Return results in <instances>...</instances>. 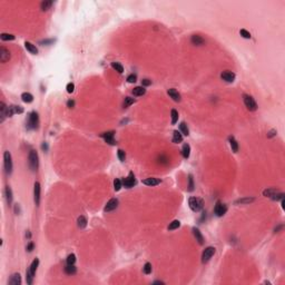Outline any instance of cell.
I'll return each instance as SVG.
<instances>
[{
	"instance_id": "1",
	"label": "cell",
	"mask_w": 285,
	"mask_h": 285,
	"mask_svg": "<svg viewBox=\"0 0 285 285\" xmlns=\"http://www.w3.org/2000/svg\"><path fill=\"white\" fill-rule=\"evenodd\" d=\"M38 265H39V260H38V258H35L34 261H33V263H31V265H30L29 269L26 272V281H27V284H29V285L33 284L35 274H36V271H37Z\"/></svg>"
},
{
	"instance_id": "2",
	"label": "cell",
	"mask_w": 285,
	"mask_h": 285,
	"mask_svg": "<svg viewBox=\"0 0 285 285\" xmlns=\"http://www.w3.org/2000/svg\"><path fill=\"white\" fill-rule=\"evenodd\" d=\"M188 205H190V209L193 212H199V211L203 209L204 202H203V199L198 198V197H190L188 199Z\"/></svg>"
},
{
	"instance_id": "3",
	"label": "cell",
	"mask_w": 285,
	"mask_h": 285,
	"mask_svg": "<svg viewBox=\"0 0 285 285\" xmlns=\"http://www.w3.org/2000/svg\"><path fill=\"white\" fill-rule=\"evenodd\" d=\"M29 129H37L39 126V117H38V114L36 112H33L29 114L28 117V124H27Z\"/></svg>"
},
{
	"instance_id": "4",
	"label": "cell",
	"mask_w": 285,
	"mask_h": 285,
	"mask_svg": "<svg viewBox=\"0 0 285 285\" xmlns=\"http://www.w3.org/2000/svg\"><path fill=\"white\" fill-rule=\"evenodd\" d=\"M29 166H30V168H31V170L33 172H35V170H37V168H38V154H37V151H30V153H29Z\"/></svg>"
},
{
	"instance_id": "5",
	"label": "cell",
	"mask_w": 285,
	"mask_h": 285,
	"mask_svg": "<svg viewBox=\"0 0 285 285\" xmlns=\"http://www.w3.org/2000/svg\"><path fill=\"white\" fill-rule=\"evenodd\" d=\"M4 166H5V170L7 174H11L12 172V161H11V155L9 151H5L4 153Z\"/></svg>"
},
{
	"instance_id": "6",
	"label": "cell",
	"mask_w": 285,
	"mask_h": 285,
	"mask_svg": "<svg viewBox=\"0 0 285 285\" xmlns=\"http://www.w3.org/2000/svg\"><path fill=\"white\" fill-rule=\"evenodd\" d=\"M243 98H244V104H245V106L247 107V109H250L251 112L256 110V109H257V104H256V101L254 100V98H253L252 96L244 95V96H243Z\"/></svg>"
},
{
	"instance_id": "7",
	"label": "cell",
	"mask_w": 285,
	"mask_h": 285,
	"mask_svg": "<svg viewBox=\"0 0 285 285\" xmlns=\"http://www.w3.org/2000/svg\"><path fill=\"white\" fill-rule=\"evenodd\" d=\"M214 254H215V247H213V246H208V247H206V248L204 250V252H203V254H202V262L207 263L211 258H212Z\"/></svg>"
},
{
	"instance_id": "8",
	"label": "cell",
	"mask_w": 285,
	"mask_h": 285,
	"mask_svg": "<svg viewBox=\"0 0 285 285\" xmlns=\"http://www.w3.org/2000/svg\"><path fill=\"white\" fill-rule=\"evenodd\" d=\"M100 136L105 139V141H106L107 144H109V145H116L115 132H112V130H110V132H106V133H103Z\"/></svg>"
},
{
	"instance_id": "9",
	"label": "cell",
	"mask_w": 285,
	"mask_h": 285,
	"mask_svg": "<svg viewBox=\"0 0 285 285\" xmlns=\"http://www.w3.org/2000/svg\"><path fill=\"white\" fill-rule=\"evenodd\" d=\"M226 211H227V206L225 204H223V203H221V202H217L215 207H214V213L216 214V216H218V217L223 216L224 214L226 213Z\"/></svg>"
},
{
	"instance_id": "10",
	"label": "cell",
	"mask_w": 285,
	"mask_h": 285,
	"mask_svg": "<svg viewBox=\"0 0 285 285\" xmlns=\"http://www.w3.org/2000/svg\"><path fill=\"white\" fill-rule=\"evenodd\" d=\"M122 184H123L126 188H132V187L136 184V179H135L134 173H132V172H130V173H129V175H128V177H126V178L123 179Z\"/></svg>"
},
{
	"instance_id": "11",
	"label": "cell",
	"mask_w": 285,
	"mask_h": 285,
	"mask_svg": "<svg viewBox=\"0 0 285 285\" xmlns=\"http://www.w3.org/2000/svg\"><path fill=\"white\" fill-rule=\"evenodd\" d=\"M9 59H10V51L5 48L4 46H1L0 47V62H7Z\"/></svg>"
},
{
	"instance_id": "12",
	"label": "cell",
	"mask_w": 285,
	"mask_h": 285,
	"mask_svg": "<svg viewBox=\"0 0 285 285\" xmlns=\"http://www.w3.org/2000/svg\"><path fill=\"white\" fill-rule=\"evenodd\" d=\"M118 206V199L117 198H112V199H109V201L107 202L106 206H105V208H104V211L105 212H112V211H114V209H116Z\"/></svg>"
},
{
	"instance_id": "13",
	"label": "cell",
	"mask_w": 285,
	"mask_h": 285,
	"mask_svg": "<svg viewBox=\"0 0 285 285\" xmlns=\"http://www.w3.org/2000/svg\"><path fill=\"white\" fill-rule=\"evenodd\" d=\"M40 190H41L40 183L39 182H36L35 183V188H34V196H35V203H36L37 206H39L40 204Z\"/></svg>"
},
{
	"instance_id": "14",
	"label": "cell",
	"mask_w": 285,
	"mask_h": 285,
	"mask_svg": "<svg viewBox=\"0 0 285 285\" xmlns=\"http://www.w3.org/2000/svg\"><path fill=\"white\" fill-rule=\"evenodd\" d=\"M23 108L21 106H16V105H11L8 106V117H11L15 114H23Z\"/></svg>"
},
{
	"instance_id": "15",
	"label": "cell",
	"mask_w": 285,
	"mask_h": 285,
	"mask_svg": "<svg viewBox=\"0 0 285 285\" xmlns=\"http://www.w3.org/2000/svg\"><path fill=\"white\" fill-rule=\"evenodd\" d=\"M6 117H8V106L4 101L0 103V122L2 123Z\"/></svg>"
},
{
	"instance_id": "16",
	"label": "cell",
	"mask_w": 285,
	"mask_h": 285,
	"mask_svg": "<svg viewBox=\"0 0 285 285\" xmlns=\"http://www.w3.org/2000/svg\"><path fill=\"white\" fill-rule=\"evenodd\" d=\"M221 77H222L223 80L227 81V83H233V81L235 80V74L232 73V71H229V70H226V71H223V73H222Z\"/></svg>"
},
{
	"instance_id": "17",
	"label": "cell",
	"mask_w": 285,
	"mask_h": 285,
	"mask_svg": "<svg viewBox=\"0 0 285 285\" xmlns=\"http://www.w3.org/2000/svg\"><path fill=\"white\" fill-rule=\"evenodd\" d=\"M8 283H9V285H20L21 284V276H20V274L19 273L12 274Z\"/></svg>"
},
{
	"instance_id": "18",
	"label": "cell",
	"mask_w": 285,
	"mask_h": 285,
	"mask_svg": "<svg viewBox=\"0 0 285 285\" xmlns=\"http://www.w3.org/2000/svg\"><path fill=\"white\" fill-rule=\"evenodd\" d=\"M193 234H194V236H195L196 240L198 242V244L199 245H203L204 244V236H203V234L201 233V231L198 228H196V227H194L193 228Z\"/></svg>"
},
{
	"instance_id": "19",
	"label": "cell",
	"mask_w": 285,
	"mask_h": 285,
	"mask_svg": "<svg viewBox=\"0 0 285 285\" xmlns=\"http://www.w3.org/2000/svg\"><path fill=\"white\" fill-rule=\"evenodd\" d=\"M167 94L169 96H170V98H173V100H175V101H180V94H179V93L176 89H174V88H170V89H168Z\"/></svg>"
},
{
	"instance_id": "20",
	"label": "cell",
	"mask_w": 285,
	"mask_h": 285,
	"mask_svg": "<svg viewBox=\"0 0 285 285\" xmlns=\"http://www.w3.org/2000/svg\"><path fill=\"white\" fill-rule=\"evenodd\" d=\"M25 47H26V49H27L30 54H34V55H37V54H38V49H37L36 45H34V44H31V42H29V41H26V42H25Z\"/></svg>"
},
{
	"instance_id": "21",
	"label": "cell",
	"mask_w": 285,
	"mask_h": 285,
	"mask_svg": "<svg viewBox=\"0 0 285 285\" xmlns=\"http://www.w3.org/2000/svg\"><path fill=\"white\" fill-rule=\"evenodd\" d=\"M143 183L145 185H147V186H156V185L161 184V179L158 178H153V177H151V178H146L143 180Z\"/></svg>"
},
{
	"instance_id": "22",
	"label": "cell",
	"mask_w": 285,
	"mask_h": 285,
	"mask_svg": "<svg viewBox=\"0 0 285 285\" xmlns=\"http://www.w3.org/2000/svg\"><path fill=\"white\" fill-rule=\"evenodd\" d=\"M192 44L193 45H196V46H202L205 41H204V39L202 38L201 36H196V35H194V36H192Z\"/></svg>"
},
{
	"instance_id": "23",
	"label": "cell",
	"mask_w": 285,
	"mask_h": 285,
	"mask_svg": "<svg viewBox=\"0 0 285 285\" xmlns=\"http://www.w3.org/2000/svg\"><path fill=\"white\" fill-rule=\"evenodd\" d=\"M182 141H183V135L180 134L178 130H174L173 143H175V144H178V143H182Z\"/></svg>"
},
{
	"instance_id": "24",
	"label": "cell",
	"mask_w": 285,
	"mask_h": 285,
	"mask_svg": "<svg viewBox=\"0 0 285 285\" xmlns=\"http://www.w3.org/2000/svg\"><path fill=\"white\" fill-rule=\"evenodd\" d=\"M228 139H229V145H231L232 151H234V153H237V151H238V144H237L236 139H235L233 136H231Z\"/></svg>"
},
{
	"instance_id": "25",
	"label": "cell",
	"mask_w": 285,
	"mask_h": 285,
	"mask_svg": "<svg viewBox=\"0 0 285 285\" xmlns=\"http://www.w3.org/2000/svg\"><path fill=\"white\" fill-rule=\"evenodd\" d=\"M145 93H146V89H145V87H143V86L135 87L134 89H133V94H134L135 96H143V95H145Z\"/></svg>"
},
{
	"instance_id": "26",
	"label": "cell",
	"mask_w": 285,
	"mask_h": 285,
	"mask_svg": "<svg viewBox=\"0 0 285 285\" xmlns=\"http://www.w3.org/2000/svg\"><path fill=\"white\" fill-rule=\"evenodd\" d=\"M21 99H23V103L29 104V103H31V101L34 100V96L31 95L30 93H23L21 94Z\"/></svg>"
},
{
	"instance_id": "27",
	"label": "cell",
	"mask_w": 285,
	"mask_h": 285,
	"mask_svg": "<svg viewBox=\"0 0 285 285\" xmlns=\"http://www.w3.org/2000/svg\"><path fill=\"white\" fill-rule=\"evenodd\" d=\"M182 153H183V157L185 159H187L190 155V146L188 144H184L183 148H182Z\"/></svg>"
},
{
	"instance_id": "28",
	"label": "cell",
	"mask_w": 285,
	"mask_h": 285,
	"mask_svg": "<svg viewBox=\"0 0 285 285\" xmlns=\"http://www.w3.org/2000/svg\"><path fill=\"white\" fill-rule=\"evenodd\" d=\"M276 193H279V190H276V188H268V190H265L263 192V195L266 196V197H269V198H273V196Z\"/></svg>"
},
{
	"instance_id": "29",
	"label": "cell",
	"mask_w": 285,
	"mask_h": 285,
	"mask_svg": "<svg viewBox=\"0 0 285 285\" xmlns=\"http://www.w3.org/2000/svg\"><path fill=\"white\" fill-rule=\"evenodd\" d=\"M5 194H6V199L7 203L10 205L12 202V190L9 186H6V190H5Z\"/></svg>"
},
{
	"instance_id": "30",
	"label": "cell",
	"mask_w": 285,
	"mask_h": 285,
	"mask_svg": "<svg viewBox=\"0 0 285 285\" xmlns=\"http://www.w3.org/2000/svg\"><path fill=\"white\" fill-rule=\"evenodd\" d=\"M77 223H78L79 228H85L87 226V218L85 216H79L78 219H77Z\"/></svg>"
},
{
	"instance_id": "31",
	"label": "cell",
	"mask_w": 285,
	"mask_h": 285,
	"mask_svg": "<svg viewBox=\"0 0 285 285\" xmlns=\"http://www.w3.org/2000/svg\"><path fill=\"white\" fill-rule=\"evenodd\" d=\"M51 6H52V1H42L40 4V8L42 11H47L48 9H50Z\"/></svg>"
},
{
	"instance_id": "32",
	"label": "cell",
	"mask_w": 285,
	"mask_h": 285,
	"mask_svg": "<svg viewBox=\"0 0 285 285\" xmlns=\"http://www.w3.org/2000/svg\"><path fill=\"white\" fill-rule=\"evenodd\" d=\"M65 272L68 275H74V274H76V272H77V268L75 267L74 265H67L65 267Z\"/></svg>"
},
{
	"instance_id": "33",
	"label": "cell",
	"mask_w": 285,
	"mask_h": 285,
	"mask_svg": "<svg viewBox=\"0 0 285 285\" xmlns=\"http://www.w3.org/2000/svg\"><path fill=\"white\" fill-rule=\"evenodd\" d=\"M170 115H172V124L175 125V124L178 122V112L176 109H172Z\"/></svg>"
},
{
	"instance_id": "34",
	"label": "cell",
	"mask_w": 285,
	"mask_h": 285,
	"mask_svg": "<svg viewBox=\"0 0 285 285\" xmlns=\"http://www.w3.org/2000/svg\"><path fill=\"white\" fill-rule=\"evenodd\" d=\"M179 129H180L182 134L185 135V136H188V135H190V130H188L187 125H186L185 123H180V125H179Z\"/></svg>"
},
{
	"instance_id": "35",
	"label": "cell",
	"mask_w": 285,
	"mask_h": 285,
	"mask_svg": "<svg viewBox=\"0 0 285 285\" xmlns=\"http://www.w3.org/2000/svg\"><path fill=\"white\" fill-rule=\"evenodd\" d=\"M180 226V222L179 221H177V219H175V221H173L172 223L169 224V226H168V229L169 231H174V229H177Z\"/></svg>"
},
{
	"instance_id": "36",
	"label": "cell",
	"mask_w": 285,
	"mask_h": 285,
	"mask_svg": "<svg viewBox=\"0 0 285 285\" xmlns=\"http://www.w3.org/2000/svg\"><path fill=\"white\" fill-rule=\"evenodd\" d=\"M112 67L116 70V71H118L119 74H122L124 71V67L120 65V64H118V62H112Z\"/></svg>"
},
{
	"instance_id": "37",
	"label": "cell",
	"mask_w": 285,
	"mask_h": 285,
	"mask_svg": "<svg viewBox=\"0 0 285 285\" xmlns=\"http://www.w3.org/2000/svg\"><path fill=\"white\" fill-rule=\"evenodd\" d=\"M134 103H135L134 98H132V97H126V98H125V101H124V107L127 108V107H129L130 105H133Z\"/></svg>"
},
{
	"instance_id": "38",
	"label": "cell",
	"mask_w": 285,
	"mask_h": 285,
	"mask_svg": "<svg viewBox=\"0 0 285 285\" xmlns=\"http://www.w3.org/2000/svg\"><path fill=\"white\" fill-rule=\"evenodd\" d=\"M0 38L4 41H7V40H13L15 39V36L10 34H1L0 35Z\"/></svg>"
},
{
	"instance_id": "39",
	"label": "cell",
	"mask_w": 285,
	"mask_h": 285,
	"mask_svg": "<svg viewBox=\"0 0 285 285\" xmlns=\"http://www.w3.org/2000/svg\"><path fill=\"white\" fill-rule=\"evenodd\" d=\"M252 202H254V198H250V197H246V198H242V199H238L236 201L237 204H250Z\"/></svg>"
},
{
	"instance_id": "40",
	"label": "cell",
	"mask_w": 285,
	"mask_h": 285,
	"mask_svg": "<svg viewBox=\"0 0 285 285\" xmlns=\"http://www.w3.org/2000/svg\"><path fill=\"white\" fill-rule=\"evenodd\" d=\"M75 262H76V255H75V254H70V255H68V257H67V264H68V265H74V264H75Z\"/></svg>"
},
{
	"instance_id": "41",
	"label": "cell",
	"mask_w": 285,
	"mask_h": 285,
	"mask_svg": "<svg viewBox=\"0 0 285 285\" xmlns=\"http://www.w3.org/2000/svg\"><path fill=\"white\" fill-rule=\"evenodd\" d=\"M188 190H190V192H193V190H194V178H193L192 175L188 176Z\"/></svg>"
},
{
	"instance_id": "42",
	"label": "cell",
	"mask_w": 285,
	"mask_h": 285,
	"mask_svg": "<svg viewBox=\"0 0 285 285\" xmlns=\"http://www.w3.org/2000/svg\"><path fill=\"white\" fill-rule=\"evenodd\" d=\"M122 180L120 179L116 178L115 180H114V188H115V190H119L120 188H122Z\"/></svg>"
},
{
	"instance_id": "43",
	"label": "cell",
	"mask_w": 285,
	"mask_h": 285,
	"mask_svg": "<svg viewBox=\"0 0 285 285\" xmlns=\"http://www.w3.org/2000/svg\"><path fill=\"white\" fill-rule=\"evenodd\" d=\"M118 158H119L120 162H125V159H126V154H125V151H124L123 149H118Z\"/></svg>"
},
{
	"instance_id": "44",
	"label": "cell",
	"mask_w": 285,
	"mask_h": 285,
	"mask_svg": "<svg viewBox=\"0 0 285 285\" xmlns=\"http://www.w3.org/2000/svg\"><path fill=\"white\" fill-rule=\"evenodd\" d=\"M240 34L242 37H244V38H246V39H250V38H251V34H250L247 30H245V29H240Z\"/></svg>"
},
{
	"instance_id": "45",
	"label": "cell",
	"mask_w": 285,
	"mask_h": 285,
	"mask_svg": "<svg viewBox=\"0 0 285 285\" xmlns=\"http://www.w3.org/2000/svg\"><path fill=\"white\" fill-rule=\"evenodd\" d=\"M144 273L145 274H151V263H146L145 266H144Z\"/></svg>"
},
{
	"instance_id": "46",
	"label": "cell",
	"mask_w": 285,
	"mask_h": 285,
	"mask_svg": "<svg viewBox=\"0 0 285 285\" xmlns=\"http://www.w3.org/2000/svg\"><path fill=\"white\" fill-rule=\"evenodd\" d=\"M66 89H67V93L71 94V93L74 91V89H75V85H74L73 83H69V84L67 85V87H66Z\"/></svg>"
},
{
	"instance_id": "47",
	"label": "cell",
	"mask_w": 285,
	"mask_h": 285,
	"mask_svg": "<svg viewBox=\"0 0 285 285\" xmlns=\"http://www.w3.org/2000/svg\"><path fill=\"white\" fill-rule=\"evenodd\" d=\"M136 79H137V77H136V75H134V74H132V75H129L128 77H127V81L128 83H135L136 81Z\"/></svg>"
},
{
	"instance_id": "48",
	"label": "cell",
	"mask_w": 285,
	"mask_h": 285,
	"mask_svg": "<svg viewBox=\"0 0 285 285\" xmlns=\"http://www.w3.org/2000/svg\"><path fill=\"white\" fill-rule=\"evenodd\" d=\"M141 84H143V86H149L151 84V81L149 79H143L141 80Z\"/></svg>"
},
{
	"instance_id": "49",
	"label": "cell",
	"mask_w": 285,
	"mask_h": 285,
	"mask_svg": "<svg viewBox=\"0 0 285 285\" xmlns=\"http://www.w3.org/2000/svg\"><path fill=\"white\" fill-rule=\"evenodd\" d=\"M34 247H35V244L33 243V242H31V243H29L28 245H27V251H28V252H33Z\"/></svg>"
},
{
	"instance_id": "50",
	"label": "cell",
	"mask_w": 285,
	"mask_h": 285,
	"mask_svg": "<svg viewBox=\"0 0 285 285\" xmlns=\"http://www.w3.org/2000/svg\"><path fill=\"white\" fill-rule=\"evenodd\" d=\"M67 106L69 107V108H73V107L75 106V101H74V100H68L67 101Z\"/></svg>"
},
{
	"instance_id": "51",
	"label": "cell",
	"mask_w": 285,
	"mask_h": 285,
	"mask_svg": "<svg viewBox=\"0 0 285 285\" xmlns=\"http://www.w3.org/2000/svg\"><path fill=\"white\" fill-rule=\"evenodd\" d=\"M275 135H276V130L273 129V130H271V132L267 134V137H273V136H275Z\"/></svg>"
},
{
	"instance_id": "52",
	"label": "cell",
	"mask_w": 285,
	"mask_h": 285,
	"mask_svg": "<svg viewBox=\"0 0 285 285\" xmlns=\"http://www.w3.org/2000/svg\"><path fill=\"white\" fill-rule=\"evenodd\" d=\"M155 284H164V282H161V281H156V282H154Z\"/></svg>"
},
{
	"instance_id": "53",
	"label": "cell",
	"mask_w": 285,
	"mask_h": 285,
	"mask_svg": "<svg viewBox=\"0 0 285 285\" xmlns=\"http://www.w3.org/2000/svg\"><path fill=\"white\" fill-rule=\"evenodd\" d=\"M47 148H48V147H47V145H46V144H44V145H42V149L47 151Z\"/></svg>"
}]
</instances>
